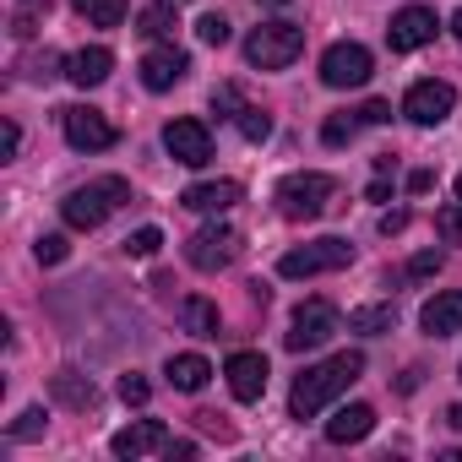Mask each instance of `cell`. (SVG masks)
<instances>
[{"mask_svg":"<svg viewBox=\"0 0 462 462\" xmlns=\"http://www.w3.org/2000/svg\"><path fill=\"white\" fill-rule=\"evenodd\" d=\"M359 370H365V354H337V359L310 365V370L294 381V392H289V413H294V419H316V413H327V408L359 381Z\"/></svg>","mask_w":462,"mask_h":462,"instance_id":"6da1fadb","label":"cell"},{"mask_svg":"<svg viewBox=\"0 0 462 462\" xmlns=\"http://www.w3.org/2000/svg\"><path fill=\"white\" fill-rule=\"evenodd\" d=\"M125 201H131V185H125L120 174H98V180H88V185L66 190L60 217H66L71 228H98V223H109Z\"/></svg>","mask_w":462,"mask_h":462,"instance_id":"7a4b0ae2","label":"cell"},{"mask_svg":"<svg viewBox=\"0 0 462 462\" xmlns=\"http://www.w3.org/2000/svg\"><path fill=\"white\" fill-rule=\"evenodd\" d=\"M305 55V28H294V23H262V28H251V39H245V60L256 66V71H283V66H294Z\"/></svg>","mask_w":462,"mask_h":462,"instance_id":"3957f363","label":"cell"},{"mask_svg":"<svg viewBox=\"0 0 462 462\" xmlns=\"http://www.w3.org/2000/svg\"><path fill=\"white\" fill-rule=\"evenodd\" d=\"M332 196H337V180L321 169H300V174L278 180V212L283 217H321Z\"/></svg>","mask_w":462,"mask_h":462,"instance_id":"277c9868","label":"cell"},{"mask_svg":"<svg viewBox=\"0 0 462 462\" xmlns=\"http://www.w3.org/2000/svg\"><path fill=\"white\" fill-rule=\"evenodd\" d=\"M354 262V245L348 240H310V245H300V251H283V262H278V278H321V273H343Z\"/></svg>","mask_w":462,"mask_h":462,"instance_id":"5b68a950","label":"cell"},{"mask_svg":"<svg viewBox=\"0 0 462 462\" xmlns=\"http://www.w3.org/2000/svg\"><path fill=\"white\" fill-rule=\"evenodd\" d=\"M235 251H240V235L228 223H207V228H196V235L185 240V262L196 273H223L228 262H235Z\"/></svg>","mask_w":462,"mask_h":462,"instance_id":"8992f818","label":"cell"},{"mask_svg":"<svg viewBox=\"0 0 462 462\" xmlns=\"http://www.w3.org/2000/svg\"><path fill=\"white\" fill-rule=\"evenodd\" d=\"M457 109V88L451 82H440V77H424V82H413L408 93H402V115L413 120V125H440L446 115Z\"/></svg>","mask_w":462,"mask_h":462,"instance_id":"52a82bcc","label":"cell"},{"mask_svg":"<svg viewBox=\"0 0 462 462\" xmlns=\"http://www.w3.org/2000/svg\"><path fill=\"white\" fill-rule=\"evenodd\" d=\"M337 327H343V316H337V305H332V300H305V305L294 310V321H289V348H294V354L321 348Z\"/></svg>","mask_w":462,"mask_h":462,"instance_id":"ba28073f","label":"cell"},{"mask_svg":"<svg viewBox=\"0 0 462 462\" xmlns=\"http://www.w3.org/2000/svg\"><path fill=\"white\" fill-rule=\"evenodd\" d=\"M370 71H375V60H370V50L354 44V39H343V44H332V50L321 55V82H327V88H365Z\"/></svg>","mask_w":462,"mask_h":462,"instance_id":"9c48e42d","label":"cell"},{"mask_svg":"<svg viewBox=\"0 0 462 462\" xmlns=\"http://www.w3.org/2000/svg\"><path fill=\"white\" fill-rule=\"evenodd\" d=\"M435 33H440L435 6H402L392 17V28H386V44H392V55H413V50L435 44Z\"/></svg>","mask_w":462,"mask_h":462,"instance_id":"30bf717a","label":"cell"},{"mask_svg":"<svg viewBox=\"0 0 462 462\" xmlns=\"http://www.w3.org/2000/svg\"><path fill=\"white\" fill-rule=\"evenodd\" d=\"M60 131H66V142H71L77 152H104V147H115V125H109L98 109H88V104H71V109L60 115Z\"/></svg>","mask_w":462,"mask_h":462,"instance_id":"8fae6325","label":"cell"},{"mask_svg":"<svg viewBox=\"0 0 462 462\" xmlns=\"http://www.w3.org/2000/svg\"><path fill=\"white\" fill-rule=\"evenodd\" d=\"M163 147H169L174 163L201 169V163L212 158V131H207L201 120H169V125H163Z\"/></svg>","mask_w":462,"mask_h":462,"instance_id":"7c38bea8","label":"cell"},{"mask_svg":"<svg viewBox=\"0 0 462 462\" xmlns=\"http://www.w3.org/2000/svg\"><path fill=\"white\" fill-rule=\"evenodd\" d=\"M136 71H142V88H147V93H169L174 82H185L190 55H185V50H174V44H163V50H147Z\"/></svg>","mask_w":462,"mask_h":462,"instance_id":"4fadbf2b","label":"cell"},{"mask_svg":"<svg viewBox=\"0 0 462 462\" xmlns=\"http://www.w3.org/2000/svg\"><path fill=\"white\" fill-rule=\"evenodd\" d=\"M223 375H228V392H235V402H256V397L267 392V359H262V354H251V348L228 354Z\"/></svg>","mask_w":462,"mask_h":462,"instance_id":"5bb4252c","label":"cell"},{"mask_svg":"<svg viewBox=\"0 0 462 462\" xmlns=\"http://www.w3.org/2000/svg\"><path fill=\"white\" fill-rule=\"evenodd\" d=\"M109 451L115 457H158V451H169V430L158 424V419H136V424H125V430H115V440H109Z\"/></svg>","mask_w":462,"mask_h":462,"instance_id":"9a60e30c","label":"cell"},{"mask_svg":"<svg viewBox=\"0 0 462 462\" xmlns=\"http://www.w3.org/2000/svg\"><path fill=\"white\" fill-rule=\"evenodd\" d=\"M419 327H424L430 337H451V332H462V289H446V294L424 300Z\"/></svg>","mask_w":462,"mask_h":462,"instance_id":"2e32d148","label":"cell"},{"mask_svg":"<svg viewBox=\"0 0 462 462\" xmlns=\"http://www.w3.org/2000/svg\"><path fill=\"white\" fill-rule=\"evenodd\" d=\"M370 430H375V408H370V402H343V408L327 419V440H332V446L365 440Z\"/></svg>","mask_w":462,"mask_h":462,"instance_id":"e0dca14e","label":"cell"},{"mask_svg":"<svg viewBox=\"0 0 462 462\" xmlns=\"http://www.w3.org/2000/svg\"><path fill=\"white\" fill-rule=\"evenodd\" d=\"M180 201H185L190 212H212V217H223L228 207L240 201V185H235V180H201V185H190Z\"/></svg>","mask_w":462,"mask_h":462,"instance_id":"ac0fdd59","label":"cell"},{"mask_svg":"<svg viewBox=\"0 0 462 462\" xmlns=\"http://www.w3.org/2000/svg\"><path fill=\"white\" fill-rule=\"evenodd\" d=\"M109 71H115V55H109L104 44H93V50H77V55L66 60V77H71L77 88H98V82H109Z\"/></svg>","mask_w":462,"mask_h":462,"instance_id":"d6986e66","label":"cell"},{"mask_svg":"<svg viewBox=\"0 0 462 462\" xmlns=\"http://www.w3.org/2000/svg\"><path fill=\"white\" fill-rule=\"evenodd\" d=\"M163 375H169L174 392H201V386L212 381V365H207L201 354H174V359L163 365Z\"/></svg>","mask_w":462,"mask_h":462,"instance_id":"ffe728a7","label":"cell"},{"mask_svg":"<svg viewBox=\"0 0 462 462\" xmlns=\"http://www.w3.org/2000/svg\"><path fill=\"white\" fill-rule=\"evenodd\" d=\"M180 321H185V332H190V337H217V305H212V300H201V294L180 300Z\"/></svg>","mask_w":462,"mask_h":462,"instance_id":"44dd1931","label":"cell"},{"mask_svg":"<svg viewBox=\"0 0 462 462\" xmlns=\"http://www.w3.org/2000/svg\"><path fill=\"white\" fill-rule=\"evenodd\" d=\"M392 327H397V305H359V310H348V332L375 337V332H392Z\"/></svg>","mask_w":462,"mask_h":462,"instance_id":"7402d4cb","label":"cell"},{"mask_svg":"<svg viewBox=\"0 0 462 462\" xmlns=\"http://www.w3.org/2000/svg\"><path fill=\"white\" fill-rule=\"evenodd\" d=\"M71 6H77L93 28H120V23H125V0H71Z\"/></svg>","mask_w":462,"mask_h":462,"instance_id":"603a6c76","label":"cell"},{"mask_svg":"<svg viewBox=\"0 0 462 462\" xmlns=\"http://www.w3.org/2000/svg\"><path fill=\"white\" fill-rule=\"evenodd\" d=\"M55 397L60 402H71V408H93V381H82V375H55Z\"/></svg>","mask_w":462,"mask_h":462,"instance_id":"cb8c5ba5","label":"cell"},{"mask_svg":"<svg viewBox=\"0 0 462 462\" xmlns=\"http://www.w3.org/2000/svg\"><path fill=\"white\" fill-rule=\"evenodd\" d=\"M136 33H147V39H169L174 33V6H169V0H158V6L142 12V28Z\"/></svg>","mask_w":462,"mask_h":462,"instance_id":"d4e9b609","label":"cell"},{"mask_svg":"<svg viewBox=\"0 0 462 462\" xmlns=\"http://www.w3.org/2000/svg\"><path fill=\"white\" fill-rule=\"evenodd\" d=\"M359 125H365L359 115H332V120L321 125V142H327V147H348V142L359 136Z\"/></svg>","mask_w":462,"mask_h":462,"instance_id":"484cf974","label":"cell"},{"mask_svg":"<svg viewBox=\"0 0 462 462\" xmlns=\"http://www.w3.org/2000/svg\"><path fill=\"white\" fill-rule=\"evenodd\" d=\"M212 115H217V120H240V115H245V98H240V88H235V82L212 88Z\"/></svg>","mask_w":462,"mask_h":462,"instance_id":"4316f807","label":"cell"},{"mask_svg":"<svg viewBox=\"0 0 462 462\" xmlns=\"http://www.w3.org/2000/svg\"><path fill=\"white\" fill-rule=\"evenodd\" d=\"M44 17H50V0H23V6L12 12V33H23V39H28Z\"/></svg>","mask_w":462,"mask_h":462,"instance_id":"83f0119b","label":"cell"},{"mask_svg":"<svg viewBox=\"0 0 462 462\" xmlns=\"http://www.w3.org/2000/svg\"><path fill=\"white\" fill-rule=\"evenodd\" d=\"M235 125H240V136H251V142H267V136H273V120H267L262 109H251V104H245V115H240Z\"/></svg>","mask_w":462,"mask_h":462,"instance_id":"f1b7e54d","label":"cell"},{"mask_svg":"<svg viewBox=\"0 0 462 462\" xmlns=\"http://www.w3.org/2000/svg\"><path fill=\"white\" fill-rule=\"evenodd\" d=\"M158 245H163V235H158V228H152V223H142V228H136V235L125 240V256H152Z\"/></svg>","mask_w":462,"mask_h":462,"instance_id":"f546056e","label":"cell"},{"mask_svg":"<svg viewBox=\"0 0 462 462\" xmlns=\"http://www.w3.org/2000/svg\"><path fill=\"white\" fill-rule=\"evenodd\" d=\"M44 424H50V413H44V408H28V413L12 424V440H33V435H44Z\"/></svg>","mask_w":462,"mask_h":462,"instance_id":"4dcf8cb0","label":"cell"},{"mask_svg":"<svg viewBox=\"0 0 462 462\" xmlns=\"http://www.w3.org/2000/svg\"><path fill=\"white\" fill-rule=\"evenodd\" d=\"M196 39H201V44H212V50H217V44H228V23H223V17H217V12H212V17H201V23H196Z\"/></svg>","mask_w":462,"mask_h":462,"instance_id":"1f68e13d","label":"cell"},{"mask_svg":"<svg viewBox=\"0 0 462 462\" xmlns=\"http://www.w3.org/2000/svg\"><path fill=\"white\" fill-rule=\"evenodd\" d=\"M33 256H39L44 267H60V262H66V235H44V240L33 245Z\"/></svg>","mask_w":462,"mask_h":462,"instance_id":"d6a6232c","label":"cell"},{"mask_svg":"<svg viewBox=\"0 0 462 462\" xmlns=\"http://www.w3.org/2000/svg\"><path fill=\"white\" fill-rule=\"evenodd\" d=\"M435 273H440V251H419L408 262V278H435Z\"/></svg>","mask_w":462,"mask_h":462,"instance_id":"836d02e7","label":"cell"},{"mask_svg":"<svg viewBox=\"0 0 462 462\" xmlns=\"http://www.w3.org/2000/svg\"><path fill=\"white\" fill-rule=\"evenodd\" d=\"M120 397H125V402H147V381H142L136 370H131V375H120Z\"/></svg>","mask_w":462,"mask_h":462,"instance_id":"e575fe53","label":"cell"},{"mask_svg":"<svg viewBox=\"0 0 462 462\" xmlns=\"http://www.w3.org/2000/svg\"><path fill=\"white\" fill-rule=\"evenodd\" d=\"M359 120H365V125H386V120H392V104H381V98H375V104H365V109H359Z\"/></svg>","mask_w":462,"mask_h":462,"instance_id":"d590c367","label":"cell"},{"mask_svg":"<svg viewBox=\"0 0 462 462\" xmlns=\"http://www.w3.org/2000/svg\"><path fill=\"white\" fill-rule=\"evenodd\" d=\"M402 228H408V212H402V207L381 217V235H402Z\"/></svg>","mask_w":462,"mask_h":462,"instance_id":"8d00e7d4","label":"cell"},{"mask_svg":"<svg viewBox=\"0 0 462 462\" xmlns=\"http://www.w3.org/2000/svg\"><path fill=\"white\" fill-rule=\"evenodd\" d=\"M17 147H23V131H17V120H6V158H17Z\"/></svg>","mask_w":462,"mask_h":462,"instance_id":"74e56055","label":"cell"},{"mask_svg":"<svg viewBox=\"0 0 462 462\" xmlns=\"http://www.w3.org/2000/svg\"><path fill=\"white\" fill-rule=\"evenodd\" d=\"M430 185H435V174H430V169H413V174H408V190H430Z\"/></svg>","mask_w":462,"mask_h":462,"instance_id":"f35d334b","label":"cell"},{"mask_svg":"<svg viewBox=\"0 0 462 462\" xmlns=\"http://www.w3.org/2000/svg\"><path fill=\"white\" fill-rule=\"evenodd\" d=\"M440 228H446L451 240H462V217H457V212H446V217H440Z\"/></svg>","mask_w":462,"mask_h":462,"instance_id":"ab89813d","label":"cell"},{"mask_svg":"<svg viewBox=\"0 0 462 462\" xmlns=\"http://www.w3.org/2000/svg\"><path fill=\"white\" fill-rule=\"evenodd\" d=\"M451 33H457V44H462V12H457V17H451Z\"/></svg>","mask_w":462,"mask_h":462,"instance_id":"60d3db41","label":"cell"},{"mask_svg":"<svg viewBox=\"0 0 462 462\" xmlns=\"http://www.w3.org/2000/svg\"><path fill=\"white\" fill-rule=\"evenodd\" d=\"M451 424H457V430H462V402H457V408H451Z\"/></svg>","mask_w":462,"mask_h":462,"instance_id":"b9f144b4","label":"cell"},{"mask_svg":"<svg viewBox=\"0 0 462 462\" xmlns=\"http://www.w3.org/2000/svg\"><path fill=\"white\" fill-rule=\"evenodd\" d=\"M457 207H462V174H457Z\"/></svg>","mask_w":462,"mask_h":462,"instance_id":"7bdbcfd3","label":"cell"},{"mask_svg":"<svg viewBox=\"0 0 462 462\" xmlns=\"http://www.w3.org/2000/svg\"><path fill=\"white\" fill-rule=\"evenodd\" d=\"M267 6H289V0H267Z\"/></svg>","mask_w":462,"mask_h":462,"instance_id":"ee69618b","label":"cell"}]
</instances>
